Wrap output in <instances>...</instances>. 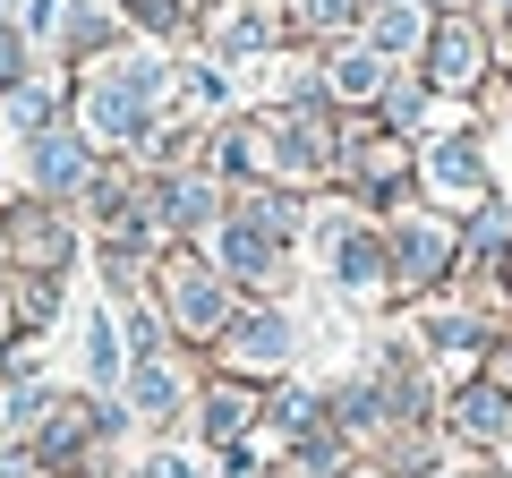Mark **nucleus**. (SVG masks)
<instances>
[{
  "instance_id": "3",
  "label": "nucleus",
  "mask_w": 512,
  "mask_h": 478,
  "mask_svg": "<svg viewBox=\"0 0 512 478\" xmlns=\"http://www.w3.org/2000/svg\"><path fill=\"white\" fill-rule=\"evenodd\" d=\"M9 60H18V43H9V35H0V77H9Z\"/></svg>"
},
{
  "instance_id": "1",
  "label": "nucleus",
  "mask_w": 512,
  "mask_h": 478,
  "mask_svg": "<svg viewBox=\"0 0 512 478\" xmlns=\"http://www.w3.org/2000/svg\"><path fill=\"white\" fill-rule=\"evenodd\" d=\"M461 419H470V436H495V419H504V402H495V393H470V402H461Z\"/></svg>"
},
{
  "instance_id": "2",
  "label": "nucleus",
  "mask_w": 512,
  "mask_h": 478,
  "mask_svg": "<svg viewBox=\"0 0 512 478\" xmlns=\"http://www.w3.org/2000/svg\"><path fill=\"white\" fill-rule=\"evenodd\" d=\"M86 359H94V376H111V368H120V359H111V325H103V316L86 325Z\"/></svg>"
}]
</instances>
